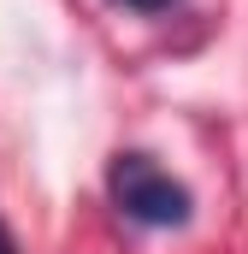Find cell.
<instances>
[{"mask_svg":"<svg viewBox=\"0 0 248 254\" xmlns=\"http://www.w3.org/2000/svg\"><path fill=\"white\" fill-rule=\"evenodd\" d=\"M107 195H113V207H119L130 225H148V231H184L189 219H195L189 184H178V178H172L154 154H142V148L113 154V166H107Z\"/></svg>","mask_w":248,"mask_h":254,"instance_id":"cell-1","label":"cell"},{"mask_svg":"<svg viewBox=\"0 0 248 254\" xmlns=\"http://www.w3.org/2000/svg\"><path fill=\"white\" fill-rule=\"evenodd\" d=\"M0 254H18V243H12V231L0 225Z\"/></svg>","mask_w":248,"mask_h":254,"instance_id":"cell-3","label":"cell"},{"mask_svg":"<svg viewBox=\"0 0 248 254\" xmlns=\"http://www.w3.org/2000/svg\"><path fill=\"white\" fill-rule=\"evenodd\" d=\"M130 12H142V18H154V12H166V6H178V0H119Z\"/></svg>","mask_w":248,"mask_h":254,"instance_id":"cell-2","label":"cell"}]
</instances>
